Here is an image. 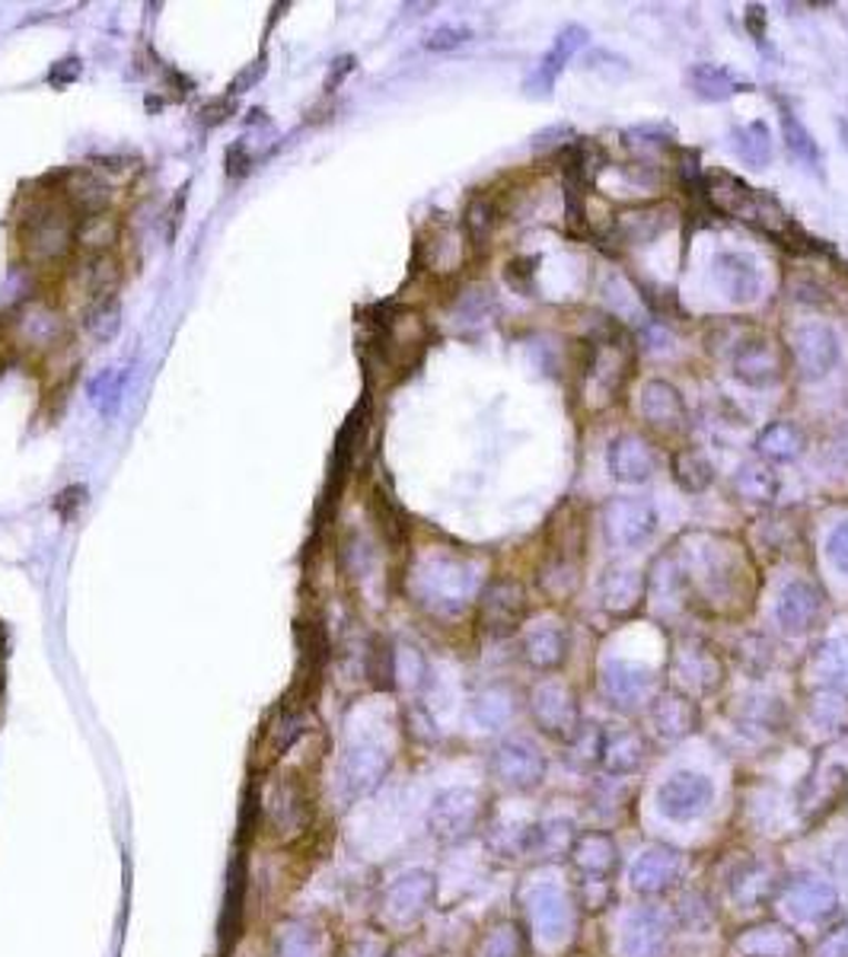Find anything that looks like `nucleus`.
<instances>
[{
    "instance_id": "4468645a",
    "label": "nucleus",
    "mask_w": 848,
    "mask_h": 957,
    "mask_svg": "<svg viewBox=\"0 0 848 957\" xmlns=\"http://www.w3.org/2000/svg\"><path fill=\"white\" fill-rule=\"evenodd\" d=\"M588 39H591V32H588L584 27L562 29V32L555 35L552 49L542 54L540 64H537V68H533V74L527 78V93H530V96H549V93H552V86H555V80H559V74L565 71L568 61L588 45Z\"/></svg>"
},
{
    "instance_id": "c85d7f7f",
    "label": "nucleus",
    "mask_w": 848,
    "mask_h": 957,
    "mask_svg": "<svg viewBox=\"0 0 848 957\" xmlns=\"http://www.w3.org/2000/svg\"><path fill=\"white\" fill-rule=\"evenodd\" d=\"M17 336H20V342L32 345V348H52L58 338H64V319L49 304H35L32 301L27 307H20Z\"/></svg>"
},
{
    "instance_id": "09e8293b",
    "label": "nucleus",
    "mask_w": 848,
    "mask_h": 957,
    "mask_svg": "<svg viewBox=\"0 0 848 957\" xmlns=\"http://www.w3.org/2000/svg\"><path fill=\"white\" fill-rule=\"evenodd\" d=\"M486 957H523V938L514 923L498 926L486 941Z\"/></svg>"
},
{
    "instance_id": "423d86ee",
    "label": "nucleus",
    "mask_w": 848,
    "mask_h": 957,
    "mask_svg": "<svg viewBox=\"0 0 848 957\" xmlns=\"http://www.w3.org/2000/svg\"><path fill=\"white\" fill-rule=\"evenodd\" d=\"M670 929L661 909L635 906L622 916L619 926V948L622 957H664L667 955Z\"/></svg>"
},
{
    "instance_id": "5fc2aeb1",
    "label": "nucleus",
    "mask_w": 848,
    "mask_h": 957,
    "mask_svg": "<svg viewBox=\"0 0 848 957\" xmlns=\"http://www.w3.org/2000/svg\"><path fill=\"white\" fill-rule=\"evenodd\" d=\"M533 262L537 259H514L508 265V282L517 287V291H530V282H533Z\"/></svg>"
},
{
    "instance_id": "cd10ccee",
    "label": "nucleus",
    "mask_w": 848,
    "mask_h": 957,
    "mask_svg": "<svg viewBox=\"0 0 848 957\" xmlns=\"http://www.w3.org/2000/svg\"><path fill=\"white\" fill-rule=\"evenodd\" d=\"M523 654L533 668L555 671L568 658V635L559 622H540L523 635Z\"/></svg>"
},
{
    "instance_id": "6e6552de",
    "label": "nucleus",
    "mask_w": 848,
    "mask_h": 957,
    "mask_svg": "<svg viewBox=\"0 0 848 957\" xmlns=\"http://www.w3.org/2000/svg\"><path fill=\"white\" fill-rule=\"evenodd\" d=\"M527 613V594L520 588V581L514 578H498L491 581L482 594V607H479V620L482 629L489 632L491 639H504L517 632V625L523 622Z\"/></svg>"
},
{
    "instance_id": "e433bc0d",
    "label": "nucleus",
    "mask_w": 848,
    "mask_h": 957,
    "mask_svg": "<svg viewBox=\"0 0 848 957\" xmlns=\"http://www.w3.org/2000/svg\"><path fill=\"white\" fill-rule=\"evenodd\" d=\"M574 849V824L568 817H549L533 827V846L530 855L540 858H565Z\"/></svg>"
},
{
    "instance_id": "3c124183",
    "label": "nucleus",
    "mask_w": 848,
    "mask_h": 957,
    "mask_svg": "<svg viewBox=\"0 0 848 957\" xmlns=\"http://www.w3.org/2000/svg\"><path fill=\"white\" fill-rule=\"evenodd\" d=\"M826 556H829V562H832L836 569L848 574V518L832 527V533H829V540H826Z\"/></svg>"
},
{
    "instance_id": "4d7b16f0",
    "label": "nucleus",
    "mask_w": 848,
    "mask_h": 957,
    "mask_svg": "<svg viewBox=\"0 0 848 957\" xmlns=\"http://www.w3.org/2000/svg\"><path fill=\"white\" fill-rule=\"evenodd\" d=\"M78 78H80L78 58H64V61H58V64L52 68V74H49V80H52L54 86H68V83H74Z\"/></svg>"
},
{
    "instance_id": "f03ea898",
    "label": "nucleus",
    "mask_w": 848,
    "mask_h": 957,
    "mask_svg": "<svg viewBox=\"0 0 848 957\" xmlns=\"http://www.w3.org/2000/svg\"><path fill=\"white\" fill-rule=\"evenodd\" d=\"M712 802H715V782L695 770L670 773L654 792L657 814L673 824H693L712 807Z\"/></svg>"
},
{
    "instance_id": "a878e982",
    "label": "nucleus",
    "mask_w": 848,
    "mask_h": 957,
    "mask_svg": "<svg viewBox=\"0 0 848 957\" xmlns=\"http://www.w3.org/2000/svg\"><path fill=\"white\" fill-rule=\"evenodd\" d=\"M61 202L71 207L80 217H90V214H103L105 205H109V185L100 180V173L93 170H74L64 176V185H61Z\"/></svg>"
},
{
    "instance_id": "a19ab883",
    "label": "nucleus",
    "mask_w": 848,
    "mask_h": 957,
    "mask_svg": "<svg viewBox=\"0 0 848 957\" xmlns=\"http://www.w3.org/2000/svg\"><path fill=\"white\" fill-rule=\"evenodd\" d=\"M734 489H737V495L746 498V501L772 505L775 495H778V479H775V472H772L769 466L746 464L740 466V472L734 476Z\"/></svg>"
},
{
    "instance_id": "a18cd8bd",
    "label": "nucleus",
    "mask_w": 848,
    "mask_h": 957,
    "mask_svg": "<svg viewBox=\"0 0 848 957\" xmlns=\"http://www.w3.org/2000/svg\"><path fill=\"white\" fill-rule=\"evenodd\" d=\"M122 389H125V374L122 370H105L90 384V396H93L100 413L112 415L115 406H119V399H122Z\"/></svg>"
},
{
    "instance_id": "13d9d810",
    "label": "nucleus",
    "mask_w": 848,
    "mask_h": 957,
    "mask_svg": "<svg viewBox=\"0 0 848 957\" xmlns=\"http://www.w3.org/2000/svg\"><path fill=\"white\" fill-rule=\"evenodd\" d=\"M227 112H231V103H224V100H221V103H211L202 109V122H205V125H217V122H224Z\"/></svg>"
},
{
    "instance_id": "6e6d98bb",
    "label": "nucleus",
    "mask_w": 848,
    "mask_h": 957,
    "mask_svg": "<svg viewBox=\"0 0 848 957\" xmlns=\"http://www.w3.org/2000/svg\"><path fill=\"white\" fill-rule=\"evenodd\" d=\"M249 166H253V156L246 154V144H243V141H236L231 151H227V173H231L233 180H239Z\"/></svg>"
},
{
    "instance_id": "aec40b11",
    "label": "nucleus",
    "mask_w": 848,
    "mask_h": 957,
    "mask_svg": "<svg viewBox=\"0 0 848 957\" xmlns=\"http://www.w3.org/2000/svg\"><path fill=\"white\" fill-rule=\"evenodd\" d=\"M642 418L651 428L661 431H676L686 421V403L680 396V389L667 384V380H647L638 399Z\"/></svg>"
},
{
    "instance_id": "de8ad7c7",
    "label": "nucleus",
    "mask_w": 848,
    "mask_h": 957,
    "mask_svg": "<svg viewBox=\"0 0 848 957\" xmlns=\"http://www.w3.org/2000/svg\"><path fill=\"white\" fill-rule=\"evenodd\" d=\"M491 227H494V207H491L489 198L476 195L469 207H466V231L476 243H486L489 240Z\"/></svg>"
},
{
    "instance_id": "bf43d9fd",
    "label": "nucleus",
    "mask_w": 848,
    "mask_h": 957,
    "mask_svg": "<svg viewBox=\"0 0 848 957\" xmlns=\"http://www.w3.org/2000/svg\"><path fill=\"white\" fill-rule=\"evenodd\" d=\"M832 865H836V875H839V880H846L848 884V843L846 846H839V853H836V858H832Z\"/></svg>"
},
{
    "instance_id": "f3484780",
    "label": "nucleus",
    "mask_w": 848,
    "mask_h": 957,
    "mask_svg": "<svg viewBox=\"0 0 848 957\" xmlns=\"http://www.w3.org/2000/svg\"><path fill=\"white\" fill-rule=\"evenodd\" d=\"M654 683V673L647 671L644 664H635V661H625V658H610L603 661L600 668V686L610 702L616 705H635L647 696Z\"/></svg>"
},
{
    "instance_id": "2eb2a0df",
    "label": "nucleus",
    "mask_w": 848,
    "mask_h": 957,
    "mask_svg": "<svg viewBox=\"0 0 848 957\" xmlns=\"http://www.w3.org/2000/svg\"><path fill=\"white\" fill-rule=\"evenodd\" d=\"M734 374L746 387H772L785 377V362L775 348V342L756 336L744 342L734 355Z\"/></svg>"
},
{
    "instance_id": "f8f14e48",
    "label": "nucleus",
    "mask_w": 848,
    "mask_h": 957,
    "mask_svg": "<svg viewBox=\"0 0 848 957\" xmlns=\"http://www.w3.org/2000/svg\"><path fill=\"white\" fill-rule=\"evenodd\" d=\"M839 909V894L836 887L826 878H817V875H807V878H797L788 894H785V913L795 919V923H823L829 919L832 913Z\"/></svg>"
},
{
    "instance_id": "f704fd0d",
    "label": "nucleus",
    "mask_w": 848,
    "mask_h": 957,
    "mask_svg": "<svg viewBox=\"0 0 848 957\" xmlns=\"http://www.w3.org/2000/svg\"><path fill=\"white\" fill-rule=\"evenodd\" d=\"M673 479H676V486H680L683 492L698 495L715 482V466H712V460H708L702 450L683 447V450L673 454Z\"/></svg>"
},
{
    "instance_id": "58836bf2",
    "label": "nucleus",
    "mask_w": 848,
    "mask_h": 957,
    "mask_svg": "<svg viewBox=\"0 0 848 957\" xmlns=\"http://www.w3.org/2000/svg\"><path fill=\"white\" fill-rule=\"evenodd\" d=\"M83 326L100 345L119 336V329H122V301H119V294L93 297L90 307H86V316H83Z\"/></svg>"
},
{
    "instance_id": "7ed1b4c3",
    "label": "nucleus",
    "mask_w": 848,
    "mask_h": 957,
    "mask_svg": "<svg viewBox=\"0 0 848 957\" xmlns=\"http://www.w3.org/2000/svg\"><path fill=\"white\" fill-rule=\"evenodd\" d=\"M657 530V511L647 498H613L603 508V537L613 549H638Z\"/></svg>"
},
{
    "instance_id": "473e14b6",
    "label": "nucleus",
    "mask_w": 848,
    "mask_h": 957,
    "mask_svg": "<svg viewBox=\"0 0 848 957\" xmlns=\"http://www.w3.org/2000/svg\"><path fill=\"white\" fill-rule=\"evenodd\" d=\"M676 671L680 676L695 686L698 693H708L721 683V664L712 651H705L702 645H683L676 654Z\"/></svg>"
},
{
    "instance_id": "c756f323",
    "label": "nucleus",
    "mask_w": 848,
    "mask_h": 957,
    "mask_svg": "<svg viewBox=\"0 0 848 957\" xmlns=\"http://www.w3.org/2000/svg\"><path fill=\"white\" fill-rule=\"evenodd\" d=\"M644 597V578L635 569H610L600 578V600L610 613H632Z\"/></svg>"
},
{
    "instance_id": "a211bd4d",
    "label": "nucleus",
    "mask_w": 848,
    "mask_h": 957,
    "mask_svg": "<svg viewBox=\"0 0 848 957\" xmlns=\"http://www.w3.org/2000/svg\"><path fill=\"white\" fill-rule=\"evenodd\" d=\"M715 278H718L721 291L727 294V301L737 307L753 304L763 291V275H759L756 262L744 253H721L715 259Z\"/></svg>"
},
{
    "instance_id": "79ce46f5",
    "label": "nucleus",
    "mask_w": 848,
    "mask_h": 957,
    "mask_svg": "<svg viewBox=\"0 0 848 957\" xmlns=\"http://www.w3.org/2000/svg\"><path fill=\"white\" fill-rule=\"evenodd\" d=\"M80 285L90 294V301H93V297H105V294H115L119 265L112 262V256H86L83 268H80Z\"/></svg>"
},
{
    "instance_id": "2f4dec72",
    "label": "nucleus",
    "mask_w": 848,
    "mask_h": 957,
    "mask_svg": "<svg viewBox=\"0 0 848 957\" xmlns=\"http://www.w3.org/2000/svg\"><path fill=\"white\" fill-rule=\"evenodd\" d=\"M756 454L766 464H791L804 454V431L791 421H775L756 438Z\"/></svg>"
},
{
    "instance_id": "8fccbe9b",
    "label": "nucleus",
    "mask_w": 848,
    "mask_h": 957,
    "mask_svg": "<svg viewBox=\"0 0 848 957\" xmlns=\"http://www.w3.org/2000/svg\"><path fill=\"white\" fill-rule=\"evenodd\" d=\"M469 39H472V29L450 23V27H438L435 32H428V35H425V49H428V52H450V49L466 45Z\"/></svg>"
},
{
    "instance_id": "37998d69",
    "label": "nucleus",
    "mask_w": 848,
    "mask_h": 957,
    "mask_svg": "<svg viewBox=\"0 0 848 957\" xmlns=\"http://www.w3.org/2000/svg\"><path fill=\"white\" fill-rule=\"evenodd\" d=\"M472 715H476V722H479V725L494 731V727H501L511 722V715H514V702H511V696H508L504 690H489V693H482V696L476 699Z\"/></svg>"
},
{
    "instance_id": "72a5a7b5",
    "label": "nucleus",
    "mask_w": 848,
    "mask_h": 957,
    "mask_svg": "<svg viewBox=\"0 0 848 957\" xmlns=\"http://www.w3.org/2000/svg\"><path fill=\"white\" fill-rule=\"evenodd\" d=\"M814 671L820 676L823 686L848 693V635H832L817 648Z\"/></svg>"
},
{
    "instance_id": "b1692460",
    "label": "nucleus",
    "mask_w": 848,
    "mask_h": 957,
    "mask_svg": "<svg viewBox=\"0 0 848 957\" xmlns=\"http://www.w3.org/2000/svg\"><path fill=\"white\" fill-rule=\"evenodd\" d=\"M571 858H574L578 872L591 884H603L616 868V843H613V836L591 829L581 839H574Z\"/></svg>"
},
{
    "instance_id": "603ef678",
    "label": "nucleus",
    "mask_w": 848,
    "mask_h": 957,
    "mask_svg": "<svg viewBox=\"0 0 848 957\" xmlns=\"http://www.w3.org/2000/svg\"><path fill=\"white\" fill-rule=\"evenodd\" d=\"M817 957H848V923L826 931L817 945Z\"/></svg>"
},
{
    "instance_id": "5701e85b",
    "label": "nucleus",
    "mask_w": 848,
    "mask_h": 957,
    "mask_svg": "<svg viewBox=\"0 0 848 957\" xmlns=\"http://www.w3.org/2000/svg\"><path fill=\"white\" fill-rule=\"evenodd\" d=\"M740 957H797L800 955V938L788 926L766 923L753 926L734 941Z\"/></svg>"
},
{
    "instance_id": "9d476101",
    "label": "nucleus",
    "mask_w": 848,
    "mask_h": 957,
    "mask_svg": "<svg viewBox=\"0 0 848 957\" xmlns=\"http://www.w3.org/2000/svg\"><path fill=\"white\" fill-rule=\"evenodd\" d=\"M683 875V855L673 846H647L629 865V884L635 894H664Z\"/></svg>"
},
{
    "instance_id": "ddd939ff",
    "label": "nucleus",
    "mask_w": 848,
    "mask_h": 957,
    "mask_svg": "<svg viewBox=\"0 0 848 957\" xmlns=\"http://www.w3.org/2000/svg\"><path fill=\"white\" fill-rule=\"evenodd\" d=\"M606 466H610V476L616 482L642 486L657 472V454L638 435H619L610 444V450H606Z\"/></svg>"
},
{
    "instance_id": "1a4fd4ad",
    "label": "nucleus",
    "mask_w": 848,
    "mask_h": 957,
    "mask_svg": "<svg viewBox=\"0 0 848 957\" xmlns=\"http://www.w3.org/2000/svg\"><path fill=\"white\" fill-rule=\"evenodd\" d=\"M494 773L517 792H530L545 778V756L530 737H511L494 751Z\"/></svg>"
},
{
    "instance_id": "864d4df0",
    "label": "nucleus",
    "mask_w": 848,
    "mask_h": 957,
    "mask_svg": "<svg viewBox=\"0 0 848 957\" xmlns=\"http://www.w3.org/2000/svg\"><path fill=\"white\" fill-rule=\"evenodd\" d=\"M83 501H86V489H83V486H71V489H64V492L54 498V511L64 520H74V515L83 508Z\"/></svg>"
},
{
    "instance_id": "9b49d317",
    "label": "nucleus",
    "mask_w": 848,
    "mask_h": 957,
    "mask_svg": "<svg viewBox=\"0 0 848 957\" xmlns=\"http://www.w3.org/2000/svg\"><path fill=\"white\" fill-rule=\"evenodd\" d=\"M527 906H530L533 929L545 945L565 941L568 929H571V904H568V894L559 884H549V880L537 884L527 897Z\"/></svg>"
},
{
    "instance_id": "4be33fe9",
    "label": "nucleus",
    "mask_w": 848,
    "mask_h": 957,
    "mask_svg": "<svg viewBox=\"0 0 848 957\" xmlns=\"http://www.w3.org/2000/svg\"><path fill=\"white\" fill-rule=\"evenodd\" d=\"M848 788V776L842 766H826L817 776L804 778L800 785V795H797V804L807 817H820L826 811H832L836 804L846 798Z\"/></svg>"
},
{
    "instance_id": "bb28decb",
    "label": "nucleus",
    "mask_w": 848,
    "mask_h": 957,
    "mask_svg": "<svg viewBox=\"0 0 848 957\" xmlns=\"http://www.w3.org/2000/svg\"><path fill=\"white\" fill-rule=\"evenodd\" d=\"M476 814H479L476 792H469V788H450V792H443L438 804H435L431 824H435L440 836H463V833H469V827L476 824Z\"/></svg>"
},
{
    "instance_id": "4c0bfd02",
    "label": "nucleus",
    "mask_w": 848,
    "mask_h": 957,
    "mask_svg": "<svg viewBox=\"0 0 848 957\" xmlns=\"http://www.w3.org/2000/svg\"><path fill=\"white\" fill-rule=\"evenodd\" d=\"M730 141H734V151H737V156L744 160L746 166H753V170H766L769 166L772 138L763 122L737 125L730 131Z\"/></svg>"
},
{
    "instance_id": "0eeeda50",
    "label": "nucleus",
    "mask_w": 848,
    "mask_h": 957,
    "mask_svg": "<svg viewBox=\"0 0 848 957\" xmlns=\"http://www.w3.org/2000/svg\"><path fill=\"white\" fill-rule=\"evenodd\" d=\"M791 355L804 380H820L839 364V336L826 323H800L791 336Z\"/></svg>"
},
{
    "instance_id": "393cba45",
    "label": "nucleus",
    "mask_w": 848,
    "mask_h": 957,
    "mask_svg": "<svg viewBox=\"0 0 848 957\" xmlns=\"http://www.w3.org/2000/svg\"><path fill=\"white\" fill-rule=\"evenodd\" d=\"M670 227V207L667 205H638L629 207L616 214L613 231L622 243L629 246H644L651 240H657L661 233Z\"/></svg>"
},
{
    "instance_id": "f257e3e1",
    "label": "nucleus",
    "mask_w": 848,
    "mask_h": 957,
    "mask_svg": "<svg viewBox=\"0 0 848 957\" xmlns=\"http://www.w3.org/2000/svg\"><path fill=\"white\" fill-rule=\"evenodd\" d=\"M78 217L61 198H42L32 202L20 221V240L27 246L29 259L54 262L71 253L74 246Z\"/></svg>"
},
{
    "instance_id": "39448f33",
    "label": "nucleus",
    "mask_w": 848,
    "mask_h": 957,
    "mask_svg": "<svg viewBox=\"0 0 848 957\" xmlns=\"http://www.w3.org/2000/svg\"><path fill=\"white\" fill-rule=\"evenodd\" d=\"M823 594L820 584H814L810 578H791L775 600V620L788 632V635H807L823 617Z\"/></svg>"
},
{
    "instance_id": "49530a36",
    "label": "nucleus",
    "mask_w": 848,
    "mask_h": 957,
    "mask_svg": "<svg viewBox=\"0 0 848 957\" xmlns=\"http://www.w3.org/2000/svg\"><path fill=\"white\" fill-rule=\"evenodd\" d=\"M374 515H377V520H380V530H384V537L389 540V543L399 546L402 540H406V523H402V515H399V508H396L384 492L374 495Z\"/></svg>"
},
{
    "instance_id": "6ab92c4d",
    "label": "nucleus",
    "mask_w": 848,
    "mask_h": 957,
    "mask_svg": "<svg viewBox=\"0 0 848 957\" xmlns=\"http://www.w3.org/2000/svg\"><path fill=\"white\" fill-rule=\"evenodd\" d=\"M686 86L693 90V96L702 100V103H724V100H730V96H740V93L753 90L749 80L734 74V71L724 68V64H712V61L693 64V68L686 71Z\"/></svg>"
},
{
    "instance_id": "7c9ffc66",
    "label": "nucleus",
    "mask_w": 848,
    "mask_h": 957,
    "mask_svg": "<svg viewBox=\"0 0 848 957\" xmlns=\"http://www.w3.org/2000/svg\"><path fill=\"white\" fill-rule=\"evenodd\" d=\"M772 887H775V872L766 862H746L730 875V897L744 909L766 904L772 897Z\"/></svg>"
},
{
    "instance_id": "20e7f679",
    "label": "nucleus",
    "mask_w": 848,
    "mask_h": 957,
    "mask_svg": "<svg viewBox=\"0 0 848 957\" xmlns=\"http://www.w3.org/2000/svg\"><path fill=\"white\" fill-rule=\"evenodd\" d=\"M530 705H533L537 725H540L545 734H552V737H559V741H574V737H578V731H581V712H578V699H574V693L568 690L565 683H559V680L540 683V686L533 690Z\"/></svg>"
},
{
    "instance_id": "c03bdc74",
    "label": "nucleus",
    "mask_w": 848,
    "mask_h": 957,
    "mask_svg": "<svg viewBox=\"0 0 848 957\" xmlns=\"http://www.w3.org/2000/svg\"><path fill=\"white\" fill-rule=\"evenodd\" d=\"M431 890H435V884H431L428 875H409V878H402L396 884L392 904L399 906V909H406V913H418L421 906L428 904Z\"/></svg>"
},
{
    "instance_id": "412c9836",
    "label": "nucleus",
    "mask_w": 848,
    "mask_h": 957,
    "mask_svg": "<svg viewBox=\"0 0 848 957\" xmlns=\"http://www.w3.org/2000/svg\"><path fill=\"white\" fill-rule=\"evenodd\" d=\"M600 763L610 776H629L644 763V737L632 727L600 731Z\"/></svg>"
},
{
    "instance_id": "ea45409f",
    "label": "nucleus",
    "mask_w": 848,
    "mask_h": 957,
    "mask_svg": "<svg viewBox=\"0 0 848 957\" xmlns=\"http://www.w3.org/2000/svg\"><path fill=\"white\" fill-rule=\"evenodd\" d=\"M778 122H781V134H785V144H788L791 156H797V160H800L804 166H810V170H820V147H817V141H814V134L807 131V125L797 119L788 105H781Z\"/></svg>"
},
{
    "instance_id": "c9c22d12",
    "label": "nucleus",
    "mask_w": 848,
    "mask_h": 957,
    "mask_svg": "<svg viewBox=\"0 0 848 957\" xmlns=\"http://www.w3.org/2000/svg\"><path fill=\"white\" fill-rule=\"evenodd\" d=\"M74 243L86 256H109V250L119 243V221L105 211L90 214V217H78Z\"/></svg>"
},
{
    "instance_id": "dca6fc26",
    "label": "nucleus",
    "mask_w": 848,
    "mask_h": 957,
    "mask_svg": "<svg viewBox=\"0 0 848 957\" xmlns=\"http://www.w3.org/2000/svg\"><path fill=\"white\" fill-rule=\"evenodd\" d=\"M647 719H651V727H654L657 737L683 741L698 725V705L680 690H664L661 696H654V702H651Z\"/></svg>"
}]
</instances>
